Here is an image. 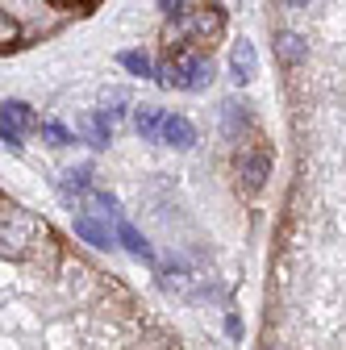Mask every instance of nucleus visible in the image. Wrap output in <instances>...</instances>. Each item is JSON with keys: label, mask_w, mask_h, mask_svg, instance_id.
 I'll return each mask as SVG.
<instances>
[{"label": "nucleus", "mask_w": 346, "mask_h": 350, "mask_svg": "<svg viewBox=\"0 0 346 350\" xmlns=\"http://www.w3.org/2000/svg\"><path fill=\"white\" fill-rule=\"evenodd\" d=\"M34 125H38V121H34L29 105L5 100V109H0V134H5V146H9V150H21V142H25V134H29Z\"/></svg>", "instance_id": "f03ea898"}, {"label": "nucleus", "mask_w": 346, "mask_h": 350, "mask_svg": "<svg viewBox=\"0 0 346 350\" xmlns=\"http://www.w3.org/2000/svg\"><path fill=\"white\" fill-rule=\"evenodd\" d=\"M163 121H167V113H163V109H155V105L134 109V129H138V134H142L146 142L163 138Z\"/></svg>", "instance_id": "0eeeda50"}, {"label": "nucleus", "mask_w": 346, "mask_h": 350, "mask_svg": "<svg viewBox=\"0 0 346 350\" xmlns=\"http://www.w3.org/2000/svg\"><path fill=\"white\" fill-rule=\"evenodd\" d=\"M117 238L125 242V250L129 254H138V258H150V242L134 230V226H129V221H117Z\"/></svg>", "instance_id": "9d476101"}, {"label": "nucleus", "mask_w": 346, "mask_h": 350, "mask_svg": "<svg viewBox=\"0 0 346 350\" xmlns=\"http://www.w3.org/2000/svg\"><path fill=\"white\" fill-rule=\"evenodd\" d=\"M88 208H96L101 217H113V213H117V196H109V192H88Z\"/></svg>", "instance_id": "a211bd4d"}, {"label": "nucleus", "mask_w": 346, "mask_h": 350, "mask_svg": "<svg viewBox=\"0 0 346 350\" xmlns=\"http://www.w3.org/2000/svg\"><path fill=\"white\" fill-rule=\"evenodd\" d=\"M125 109H129V92H125V88H113V92H105V109H101V113H105L109 121H117Z\"/></svg>", "instance_id": "f8f14e48"}, {"label": "nucleus", "mask_w": 346, "mask_h": 350, "mask_svg": "<svg viewBox=\"0 0 346 350\" xmlns=\"http://www.w3.org/2000/svg\"><path fill=\"white\" fill-rule=\"evenodd\" d=\"M276 55H280L288 67H296L300 59L309 55V42L300 38V33H292V29H280V33H276Z\"/></svg>", "instance_id": "39448f33"}, {"label": "nucleus", "mask_w": 346, "mask_h": 350, "mask_svg": "<svg viewBox=\"0 0 346 350\" xmlns=\"http://www.w3.org/2000/svg\"><path fill=\"white\" fill-rule=\"evenodd\" d=\"M230 75H234V83H250L258 75V55L246 38L234 42V51H230Z\"/></svg>", "instance_id": "20e7f679"}, {"label": "nucleus", "mask_w": 346, "mask_h": 350, "mask_svg": "<svg viewBox=\"0 0 346 350\" xmlns=\"http://www.w3.org/2000/svg\"><path fill=\"white\" fill-rule=\"evenodd\" d=\"M25 234H29V221L13 208L5 213V254H21L25 250Z\"/></svg>", "instance_id": "6e6552de"}, {"label": "nucleus", "mask_w": 346, "mask_h": 350, "mask_svg": "<svg viewBox=\"0 0 346 350\" xmlns=\"http://www.w3.org/2000/svg\"><path fill=\"white\" fill-rule=\"evenodd\" d=\"M155 75H159V83H163V88H184V92H204V88H209V79H213V59H209V55H196V51H188V55H180V59H163Z\"/></svg>", "instance_id": "f257e3e1"}, {"label": "nucleus", "mask_w": 346, "mask_h": 350, "mask_svg": "<svg viewBox=\"0 0 346 350\" xmlns=\"http://www.w3.org/2000/svg\"><path fill=\"white\" fill-rule=\"evenodd\" d=\"M242 180H246V188H258L267 180V154H250V159H242Z\"/></svg>", "instance_id": "9b49d317"}, {"label": "nucleus", "mask_w": 346, "mask_h": 350, "mask_svg": "<svg viewBox=\"0 0 346 350\" xmlns=\"http://www.w3.org/2000/svg\"><path fill=\"white\" fill-rule=\"evenodd\" d=\"M192 21H196V29H200V33H217V29H222V21H226V9H217V5H213V9H200Z\"/></svg>", "instance_id": "4468645a"}, {"label": "nucleus", "mask_w": 346, "mask_h": 350, "mask_svg": "<svg viewBox=\"0 0 346 350\" xmlns=\"http://www.w3.org/2000/svg\"><path fill=\"white\" fill-rule=\"evenodd\" d=\"M163 142L176 146V150L196 146V125H192L184 113H167V121H163Z\"/></svg>", "instance_id": "7ed1b4c3"}, {"label": "nucleus", "mask_w": 346, "mask_h": 350, "mask_svg": "<svg viewBox=\"0 0 346 350\" xmlns=\"http://www.w3.org/2000/svg\"><path fill=\"white\" fill-rule=\"evenodd\" d=\"M79 134L88 138V146L105 150V146H109V134H113V121H109L105 113H88V117L79 121Z\"/></svg>", "instance_id": "423d86ee"}, {"label": "nucleus", "mask_w": 346, "mask_h": 350, "mask_svg": "<svg viewBox=\"0 0 346 350\" xmlns=\"http://www.w3.org/2000/svg\"><path fill=\"white\" fill-rule=\"evenodd\" d=\"M226 329H230V334L238 338V334H242V321H238V317H226Z\"/></svg>", "instance_id": "6ab92c4d"}, {"label": "nucleus", "mask_w": 346, "mask_h": 350, "mask_svg": "<svg viewBox=\"0 0 346 350\" xmlns=\"http://www.w3.org/2000/svg\"><path fill=\"white\" fill-rule=\"evenodd\" d=\"M75 234L88 242V246H101V250H105V246H113V234L96 221V217H75Z\"/></svg>", "instance_id": "1a4fd4ad"}, {"label": "nucleus", "mask_w": 346, "mask_h": 350, "mask_svg": "<svg viewBox=\"0 0 346 350\" xmlns=\"http://www.w3.org/2000/svg\"><path fill=\"white\" fill-rule=\"evenodd\" d=\"M42 138H46V142H55V146H71V129L67 125H59V121H42Z\"/></svg>", "instance_id": "2eb2a0df"}, {"label": "nucleus", "mask_w": 346, "mask_h": 350, "mask_svg": "<svg viewBox=\"0 0 346 350\" xmlns=\"http://www.w3.org/2000/svg\"><path fill=\"white\" fill-rule=\"evenodd\" d=\"M222 125H226V134L234 138L238 129L246 125V109H238V100H226V105H222Z\"/></svg>", "instance_id": "ddd939ff"}, {"label": "nucleus", "mask_w": 346, "mask_h": 350, "mask_svg": "<svg viewBox=\"0 0 346 350\" xmlns=\"http://www.w3.org/2000/svg\"><path fill=\"white\" fill-rule=\"evenodd\" d=\"M83 188H88V167H71L63 175V192L71 196V192H83Z\"/></svg>", "instance_id": "f3484780"}, {"label": "nucleus", "mask_w": 346, "mask_h": 350, "mask_svg": "<svg viewBox=\"0 0 346 350\" xmlns=\"http://www.w3.org/2000/svg\"><path fill=\"white\" fill-rule=\"evenodd\" d=\"M121 67H125L129 75H150V59H146L142 51H125V55H121Z\"/></svg>", "instance_id": "dca6fc26"}]
</instances>
